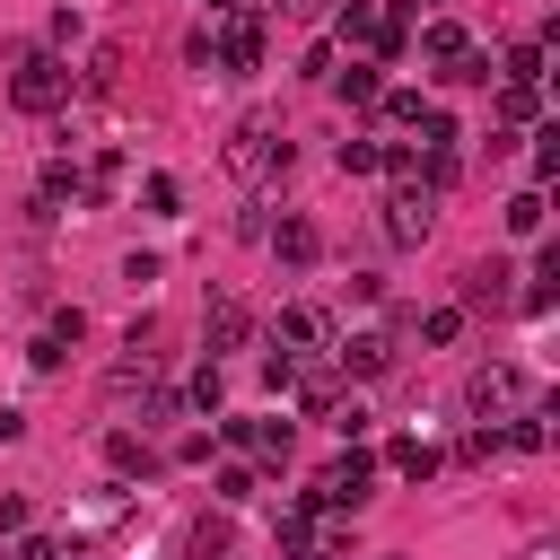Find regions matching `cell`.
<instances>
[{
  "instance_id": "obj_21",
  "label": "cell",
  "mask_w": 560,
  "mask_h": 560,
  "mask_svg": "<svg viewBox=\"0 0 560 560\" xmlns=\"http://www.w3.org/2000/svg\"><path fill=\"white\" fill-rule=\"evenodd\" d=\"M184 402H192V411H219V402H228V376H219V359H201V368H192Z\"/></svg>"
},
{
  "instance_id": "obj_2",
  "label": "cell",
  "mask_w": 560,
  "mask_h": 560,
  "mask_svg": "<svg viewBox=\"0 0 560 560\" xmlns=\"http://www.w3.org/2000/svg\"><path fill=\"white\" fill-rule=\"evenodd\" d=\"M315 508H368L376 499V455L368 446H350V455H332L324 472H315V490H306Z\"/></svg>"
},
{
  "instance_id": "obj_36",
  "label": "cell",
  "mask_w": 560,
  "mask_h": 560,
  "mask_svg": "<svg viewBox=\"0 0 560 560\" xmlns=\"http://www.w3.org/2000/svg\"><path fill=\"white\" fill-rule=\"evenodd\" d=\"M9 560H61V551H52V542H44V534H26V542H18V551H9Z\"/></svg>"
},
{
  "instance_id": "obj_33",
  "label": "cell",
  "mask_w": 560,
  "mask_h": 560,
  "mask_svg": "<svg viewBox=\"0 0 560 560\" xmlns=\"http://www.w3.org/2000/svg\"><path fill=\"white\" fill-rule=\"evenodd\" d=\"M254 490H262V481H254L245 464H228V472H219V499H228V508H236V499H254Z\"/></svg>"
},
{
  "instance_id": "obj_39",
  "label": "cell",
  "mask_w": 560,
  "mask_h": 560,
  "mask_svg": "<svg viewBox=\"0 0 560 560\" xmlns=\"http://www.w3.org/2000/svg\"><path fill=\"white\" fill-rule=\"evenodd\" d=\"M210 9H219V18H245V0H210Z\"/></svg>"
},
{
  "instance_id": "obj_32",
  "label": "cell",
  "mask_w": 560,
  "mask_h": 560,
  "mask_svg": "<svg viewBox=\"0 0 560 560\" xmlns=\"http://www.w3.org/2000/svg\"><path fill=\"white\" fill-rule=\"evenodd\" d=\"M140 192H149V210H158V219H166V210H175V201H184V184H175V175H149V184H140Z\"/></svg>"
},
{
  "instance_id": "obj_31",
  "label": "cell",
  "mask_w": 560,
  "mask_h": 560,
  "mask_svg": "<svg viewBox=\"0 0 560 560\" xmlns=\"http://www.w3.org/2000/svg\"><path fill=\"white\" fill-rule=\"evenodd\" d=\"M455 455H464V464H490V455H499V420H490V429H464Z\"/></svg>"
},
{
  "instance_id": "obj_27",
  "label": "cell",
  "mask_w": 560,
  "mask_h": 560,
  "mask_svg": "<svg viewBox=\"0 0 560 560\" xmlns=\"http://www.w3.org/2000/svg\"><path fill=\"white\" fill-rule=\"evenodd\" d=\"M499 219H508V236H534V228H542V192L525 184V192H516V201H508Z\"/></svg>"
},
{
  "instance_id": "obj_28",
  "label": "cell",
  "mask_w": 560,
  "mask_h": 560,
  "mask_svg": "<svg viewBox=\"0 0 560 560\" xmlns=\"http://www.w3.org/2000/svg\"><path fill=\"white\" fill-rule=\"evenodd\" d=\"M332 158H341V175H376V158H385V140H341Z\"/></svg>"
},
{
  "instance_id": "obj_38",
  "label": "cell",
  "mask_w": 560,
  "mask_h": 560,
  "mask_svg": "<svg viewBox=\"0 0 560 560\" xmlns=\"http://www.w3.org/2000/svg\"><path fill=\"white\" fill-rule=\"evenodd\" d=\"M280 9H289V18H324L332 0H280Z\"/></svg>"
},
{
  "instance_id": "obj_42",
  "label": "cell",
  "mask_w": 560,
  "mask_h": 560,
  "mask_svg": "<svg viewBox=\"0 0 560 560\" xmlns=\"http://www.w3.org/2000/svg\"><path fill=\"white\" fill-rule=\"evenodd\" d=\"M0 560H9V551H0Z\"/></svg>"
},
{
  "instance_id": "obj_1",
  "label": "cell",
  "mask_w": 560,
  "mask_h": 560,
  "mask_svg": "<svg viewBox=\"0 0 560 560\" xmlns=\"http://www.w3.org/2000/svg\"><path fill=\"white\" fill-rule=\"evenodd\" d=\"M9 96H18V114H61L70 105V61L61 52H18Z\"/></svg>"
},
{
  "instance_id": "obj_5",
  "label": "cell",
  "mask_w": 560,
  "mask_h": 560,
  "mask_svg": "<svg viewBox=\"0 0 560 560\" xmlns=\"http://www.w3.org/2000/svg\"><path fill=\"white\" fill-rule=\"evenodd\" d=\"M228 166L236 175H271V166H289V140H271V122H236L228 131Z\"/></svg>"
},
{
  "instance_id": "obj_41",
  "label": "cell",
  "mask_w": 560,
  "mask_h": 560,
  "mask_svg": "<svg viewBox=\"0 0 560 560\" xmlns=\"http://www.w3.org/2000/svg\"><path fill=\"white\" fill-rule=\"evenodd\" d=\"M306 560H341V551H306Z\"/></svg>"
},
{
  "instance_id": "obj_17",
  "label": "cell",
  "mask_w": 560,
  "mask_h": 560,
  "mask_svg": "<svg viewBox=\"0 0 560 560\" xmlns=\"http://www.w3.org/2000/svg\"><path fill=\"white\" fill-rule=\"evenodd\" d=\"M79 88H88V96H114V88H122V44H96L88 70H79Z\"/></svg>"
},
{
  "instance_id": "obj_10",
  "label": "cell",
  "mask_w": 560,
  "mask_h": 560,
  "mask_svg": "<svg viewBox=\"0 0 560 560\" xmlns=\"http://www.w3.org/2000/svg\"><path fill=\"white\" fill-rule=\"evenodd\" d=\"M429 219H438V210H429V192H420V184H402V192L385 201V236H394V245H420V236H429Z\"/></svg>"
},
{
  "instance_id": "obj_24",
  "label": "cell",
  "mask_w": 560,
  "mask_h": 560,
  "mask_svg": "<svg viewBox=\"0 0 560 560\" xmlns=\"http://www.w3.org/2000/svg\"><path fill=\"white\" fill-rule=\"evenodd\" d=\"M376 105H385V122H402V131H420V122H429V105H420V88H385Z\"/></svg>"
},
{
  "instance_id": "obj_25",
  "label": "cell",
  "mask_w": 560,
  "mask_h": 560,
  "mask_svg": "<svg viewBox=\"0 0 560 560\" xmlns=\"http://www.w3.org/2000/svg\"><path fill=\"white\" fill-rule=\"evenodd\" d=\"M534 114H542V88H508V79H499V131H508V122H534Z\"/></svg>"
},
{
  "instance_id": "obj_7",
  "label": "cell",
  "mask_w": 560,
  "mask_h": 560,
  "mask_svg": "<svg viewBox=\"0 0 560 560\" xmlns=\"http://www.w3.org/2000/svg\"><path fill=\"white\" fill-rule=\"evenodd\" d=\"M280 350H289V359L332 350V315H324V306H280Z\"/></svg>"
},
{
  "instance_id": "obj_12",
  "label": "cell",
  "mask_w": 560,
  "mask_h": 560,
  "mask_svg": "<svg viewBox=\"0 0 560 560\" xmlns=\"http://www.w3.org/2000/svg\"><path fill=\"white\" fill-rule=\"evenodd\" d=\"M306 551H324V525H315V499H289L280 508V560H306Z\"/></svg>"
},
{
  "instance_id": "obj_19",
  "label": "cell",
  "mask_w": 560,
  "mask_h": 560,
  "mask_svg": "<svg viewBox=\"0 0 560 560\" xmlns=\"http://www.w3.org/2000/svg\"><path fill=\"white\" fill-rule=\"evenodd\" d=\"M105 464H114V472H158L149 438H131V429H114V438H105Z\"/></svg>"
},
{
  "instance_id": "obj_15",
  "label": "cell",
  "mask_w": 560,
  "mask_h": 560,
  "mask_svg": "<svg viewBox=\"0 0 560 560\" xmlns=\"http://www.w3.org/2000/svg\"><path fill=\"white\" fill-rule=\"evenodd\" d=\"M402 44H411V0H394V9H376V35H368V52H376V61H394Z\"/></svg>"
},
{
  "instance_id": "obj_26",
  "label": "cell",
  "mask_w": 560,
  "mask_h": 560,
  "mask_svg": "<svg viewBox=\"0 0 560 560\" xmlns=\"http://www.w3.org/2000/svg\"><path fill=\"white\" fill-rule=\"evenodd\" d=\"M438 79H446V88H490V52H455Z\"/></svg>"
},
{
  "instance_id": "obj_20",
  "label": "cell",
  "mask_w": 560,
  "mask_h": 560,
  "mask_svg": "<svg viewBox=\"0 0 560 560\" xmlns=\"http://www.w3.org/2000/svg\"><path fill=\"white\" fill-rule=\"evenodd\" d=\"M332 88H341L350 105H376V96H385V79H376V61H350V70H332Z\"/></svg>"
},
{
  "instance_id": "obj_11",
  "label": "cell",
  "mask_w": 560,
  "mask_h": 560,
  "mask_svg": "<svg viewBox=\"0 0 560 560\" xmlns=\"http://www.w3.org/2000/svg\"><path fill=\"white\" fill-rule=\"evenodd\" d=\"M332 359L368 385V376H385V368H394V341H385V332H350V341H332Z\"/></svg>"
},
{
  "instance_id": "obj_13",
  "label": "cell",
  "mask_w": 560,
  "mask_h": 560,
  "mask_svg": "<svg viewBox=\"0 0 560 560\" xmlns=\"http://www.w3.org/2000/svg\"><path fill=\"white\" fill-rule=\"evenodd\" d=\"M271 254H280L289 271H306V262L324 254V236H315V219H280V228H271Z\"/></svg>"
},
{
  "instance_id": "obj_40",
  "label": "cell",
  "mask_w": 560,
  "mask_h": 560,
  "mask_svg": "<svg viewBox=\"0 0 560 560\" xmlns=\"http://www.w3.org/2000/svg\"><path fill=\"white\" fill-rule=\"evenodd\" d=\"M525 560H560V551H551V542H534V551H525Z\"/></svg>"
},
{
  "instance_id": "obj_3",
  "label": "cell",
  "mask_w": 560,
  "mask_h": 560,
  "mask_svg": "<svg viewBox=\"0 0 560 560\" xmlns=\"http://www.w3.org/2000/svg\"><path fill=\"white\" fill-rule=\"evenodd\" d=\"M525 402H534V385H525L508 359L472 368V385H464V411H472V420H508V411H525Z\"/></svg>"
},
{
  "instance_id": "obj_16",
  "label": "cell",
  "mask_w": 560,
  "mask_h": 560,
  "mask_svg": "<svg viewBox=\"0 0 560 560\" xmlns=\"http://www.w3.org/2000/svg\"><path fill=\"white\" fill-rule=\"evenodd\" d=\"M228 542H236L228 516H192V525H184V560H228Z\"/></svg>"
},
{
  "instance_id": "obj_37",
  "label": "cell",
  "mask_w": 560,
  "mask_h": 560,
  "mask_svg": "<svg viewBox=\"0 0 560 560\" xmlns=\"http://www.w3.org/2000/svg\"><path fill=\"white\" fill-rule=\"evenodd\" d=\"M0 534H26V499H0Z\"/></svg>"
},
{
  "instance_id": "obj_22",
  "label": "cell",
  "mask_w": 560,
  "mask_h": 560,
  "mask_svg": "<svg viewBox=\"0 0 560 560\" xmlns=\"http://www.w3.org/2000/svg\"><path fill=\"white\" fill-rule=\"evenodd\" d=\"M368 35H376V9H368V0H350V9L332 18V52H341V44H368Z\"/></svg>"
},
{
  "instance_id": "obj_4",
  "label": "cell",
  "mask_w": 560,
  "mask_h": 560,
  "mask_svg": "<svg viewBox=\"0 0 560 560\" xmlns=\"http://www.w3.org/2000/svg\"><path fill=\"white\" fill-rule=\"evenodd\" d=\"M508 306H516V271L508 262H472L455 280V315H508Z\"/></svg>"
},
{
  "instance_id": "obj_6",
  "label": "cell",
  "mask_w": 560,
  "mask_h": 560,
  "mask_svg": "<svg viewBox=\"0 0 560 560\" xmlns=\"http://www.w3.org/2000/svg\"><path fill=\"white\" fill-rule=\"evenodd\" d=\"M201 341H210V359H219V350H245V341H254V306H245V298H210Z\"/></svg>"
},
{
  "instance_id": "obj_8",
  "label": "cell",
  "mask_w": 560,
  "mask_h": 560,
  "mask_svg": "<svg viewBox=\"0 0 560 560\" xmlns=\"http://www.w3.org/2000/svg\"><path fill=\"white\" fill-rule=\"evenodd\" d=\"M228 438H236L245 455H262V464H289V455H298V429H289V420H228Z\"/></svg>"
},
{
  "instance_id": "obj_23",
  "label": "cell",
  "mask_w": 560,
  "mask_h": 560,
  "mask_svg": "<svg viewBox=\"0 0 560 560\" xmlns=\"http://www.w3.org/2000/svg\"><path fill=\"white\" fill-rule=\"evenodd\" d=\"M420 52H429V61L446 70V61H455V52H472V44H464V26H455V18H438V26L420 35Z\"/></svg>"
},
{
  "instance_id": "obj_35",
  "label": "cell",
  "mask_w": 560,
  "mask_h": 560,
  "mask_svg": "<svg viewBox=\"0 0 560 560\" xmlns=\"http://www.w3.org/2000/svg\"><path fill=\"white\" fill-rule=\"evenodd\" d=\"M262 385H271V394H289V385H298V359H289V350H280V359H262Z\"/></svg>"
},
{
  "instance_id": "obj_29",
  "label": "cell",
  "mask_w": 560,
  "mask_h": 560,
  "mask_svg": "<svg viewBox=\"0 0 560 560\" xmlns=\"http://www.w3.org/2000/svg\"><path fill=\"white\" fill-rule=\"evenodd\" d=\"M455 332H464V315H455V306H429V315H420V341H429V350H446Z\"/></svg>"
},
{
  "instance_id": "obj_14",
  "label": "cell",
  "mask_w": 560,
  "mask_h": 560,
  "mask_svg": "<svg viewBox=\"0 0 560 560\" xmlns=\"http://www.w3.org/2000/svg\"><path fill=\"white\" fill-rule=\"evenodd\" d=\"M438 464H446V455H438L429 438H394V446H385V472H402V481H429Z\"/></svg>"
},
{
  "instance_id": "obj_30",
  "label": "cell",
  "mask_w": 560,
  "mask_h": 560,
  "mask_svg": "<svg viewBox=\"0 0 560 560\" xmlns=\"http://www.w3.org/2000/svg\"><path fill=\"white\" fill-rule=\"evenodd\" d=\"M298 402H306L315 420H332V411H341V394H332V376H298Z\"/></svg>"
},
{
  "instance_id": "obj_18",
  "label": "cell",
  "mask_w": 560,
  "mask_h": 560,
  "mask_svg": "<svg viewBox=\"0 0 560 560\" xmlns=\"http://www.w3.org/2000/svg\"><path fill=\"white\" fill-rule=\"evenodd\" d=\"M499 79H508V88H542V35H534V44H508Z\"/></svg>"
},
{
  "instance_id": "obj_9",
  "label": "cell",
  "mask_w": 560,
  "mask_h": 560,
  "mask_svg": "<svg viewBox=\"0 0 560 560\" xmlns=\"http://www.w3.org/2000/svg\"><path fill=\"white\" fill-rule=\"evenodd\" d=\"M210 61H219V70H262V26H254V18H228L219 44H210Z\"/></svg>"
},
{
  "instance_id": "obj_34",
  "label": "cell",
  "mask_w": 560,
  "mask_h": 560,
  "mask_svg": "<svg viewBox=\"0 0 560 560\" xmlns=\"http://www.w3.org/2000/svg\"><path fill=\"white\" fill-rule=\"evenodd\" d=\"M551 166H560V131H542V140H534V192H542V175H551Z\"/></svg>"
}]
</instances>
